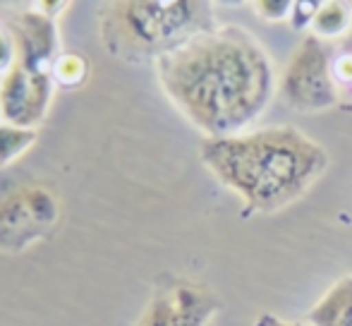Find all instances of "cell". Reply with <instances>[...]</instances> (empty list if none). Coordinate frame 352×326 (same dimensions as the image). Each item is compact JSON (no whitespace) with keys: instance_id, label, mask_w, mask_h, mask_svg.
<instances>
[{"instance_id":"obj_1","label":"cell","mask_w":352,"mask_h":326,"mask_svg":"<svg viewBox=\"0 0 352 326\" xmlns=\"http://www.w3.org/2000/svg\"><path fill=\"white\" fill-rule=\"evenodd\" d=\"M153 63L166 96L204 137L247 132L278 87L266 48L235 24L206 29Z\"/></svg>"},{"instance_id":"obj_2","label":"cell","mask_w":352,"mask_h":326,"mask_svg":"<svg viewBox=\"0 0 352 326\" xmlns=\"http://www.w3.org/2000/svg\"><path fill=\"white\" fill-rule=\"evenodd\" d=\"M199 159L242 202L245 216L278 214L321 180L331 166L324 146L290 125L204 137Z\"/></svg>"},{"instance_id":"obj_3","label":"cell","mask_w":352,"mask_h":326,"mask_svg":"<svg viewBox=\"0 0 352 326\" xmlns=\"http://www.w3.org/2000/svg\"><path fill=\"white\" fill-rule=\"evenodd\" d=\"M211 0H108L101 34L122 61H158L187 39L211 29Z\"/></svg>"},{"instance_id":"obj_4","label":"cell","mask_w":352,"mask_h":326,"mask_svg":"<svg viewBox=\"0 0 352 326\" xmlns=\"http://www.w3.org/2000/svg\"><path fill=\"white\" fill-rule=\"evenodd\" d=\"M278 94L300 113H321L338 103L333 61L319 36L309 34L300 41L278 80Z\"/></svg>"},{"instance_id":"obj_5","label":"cell","mask_w":352,"mask_h":326,"mask_svg":"<svg viewBox=\"0 0 352 326\" xmlns=\"http://www.w3.org/2000/svg\"><path fill=\"white\" fill-rule=\"evenodd\" d=\"M223 303L211 288L180 276H163L135 326H211Z\"/></svg>"},{"instance_id":"obj_6","label":"cell","mask_w":352,"mask_h":326,"mask_svg":"<svg viewBox=\"0 0 352 326\" xmlns=\"http://www.w3.org/2000/svg\"><path fill=\"white\" fill-rule=\"evenodd\" d=\"M58 221V202L43 187H22L0 202V247L24 250Z\"/></svg>"},{"instance_id":"obj_7","label":"cell","mask_w":352,"mask_h":326,"mask_svg":"<svg viewBox=\"0 0 352 326\" xmlns=\"http://www.w3.org/2000/svg\"><path fill=\"white\" fill-rule=\"evenodd\" d=\"M53 89V72H32L14 65L0 82V120L36 130L51 108Z\"/></svg>"},{"instance_id":"obj_8","label":"cell","mask_w":352,"mask_h":326,"mask_svg":"<svg viewBox=\"0 0 352 326\" xmlns=\"http://www.w3.org/2000/svg\"><path fill=\"white\" fill-rule=\"evenodd\" d=\"M17 43V65L32 72H51L58 53L56 19L46 17L38 10H27L17 14L10 27Z\"/></svg>"},{"instance_id":"obj_9","label":"cell","mask_w":352,"mask_h":326,"mask_svg":"<svg viewBox=\"0 0 352 326\" xmlns=\"http://www.w3.org/2000/svg\"><path fill=\"white\" fill-rule=\"evenodd\" d=\"M309 326H352V274L338 279L307 312Z\"/></svg>"},{"instance_id":"obj_10","label":"cell","mask_w":352,"mask_h":326,"mask_svg":"<svg viewBox=\"0 0 352 326\" xmlns=\"http://www.w3.org/2000/svg\"><path fill=\"white\" fill-rule=\"evenodd\" d=\"M352 27V10L343 0H331L311 22V34L319 39H340Z\"/></svg>"},{"instance_id":"obj_11","label":"cell","mask_w":352,"mask_h":326,"mask_svg":"<svg viewBox=\"0 0 352 326\" xmlns=\"http://www.w3.org/2000/svg\"><path fill=\"white\" fill-rule=\"evenodd\" d=\"M38 132L34 127H17L10 122H0V168L17 161L24 151L36 144Z\"/></svg>"},{"instance_id":"obj_12","label":"cell","mask_w":352,"mask_h":326,"mask_svg":"<svg viewBox=\"0 0 352 326\" xmlns=\"http://www.w3.org/2000/svg\"><path fill=\"white\" fill-rule=\"evenodd\" d=\"M53 80L63 87H79L89 75V63L79 53H60L53 63Z\"/></svg>"},{"instance_id":"obj_13","label":"cell","mask_w":352,"mask_h":326,"mask_svg":"<svg viewBox=\"0 0 352 326\" xmlns=\"http://www.w3.org/2000/svg\"><path fill=\"white\" fill-rule=\"evenodd\" d=\"M326 3H331V0H295V5H292V14H290V27L295 29V32H305V29L311 27V22H314V17L319 14V10L324 8Z\"/></svg>"},{"instance_id":"obj_14","label":"cell","mask_w":352,"mask_h":326,"mask_svg":"<svg viewBox=\"0 0 352 326\" xmlns=\"http://www.w3.org/2000/svg\"><path fill=\"white\" fill-rule=\"evenodd\" d=\"M295 0H252V8L266 22H285L292 14Z\"/></svg>"},{"instance_id":"obj_15","label":"cell","mask_w":352,"mask_h":326,"mask_svg":"<svg viewBox=\"0 0 352 326\" xmlns=\"http://www.w3.org/2000/svg\"><path fill=\"white\" fill-rule=\"evenodd\" d=\"M17 65V43L10 29L0 27V77L8 75Z\"/></svg>"},{"instance_id":"obj_16","label":"cell","mask_w":352,"mask_h":326,"mask_svg":"<svg viewBox=\"0 0 352 326\" xmlns=\"http://www.w3.org/2000/svg\"><path fill=\"white\" fill-rule=\"evenodd\" d=\"M333 77H336V82L352 84V53H345V56L336 58L333 61Z\"/></svg>"},{"instance_id":"obj_17","label":"cell","mask_w":352,"mask_h":326,"mask_svg":"<svg viewBox=\"0 0 352 326\" xmlns=\"http://www.w3.org/2000/svg\"><path fill=\"white\" fill-rule=\"evenodd\" d=\"M65 5H67V0H36V8H34V10H38V12L46 14V17L56 19Z\"/></svg>"},{"instance_id":"obj_18","label":"cell","mask_w":352,"mask_h":326,"mask_svg":"<svg viewBox=\"0 0 352 326\" xmlns=\"http://www.w3.org/2000/svg\"><path fill=\"white\" fill-rule=\"evenodd\" d=\"M254 326H309V324H302V322H285V319L276 317L271 312H261L259 317L254 319Z\"/></svg>"},{"instance_id":"obj_19","label":"cell","mask_w":352,"mask_h":326,"mask_svg":"<svg viewBox=\"0 0 352 326\" xmlns=\"http://www.w3.org/2000/svg\"><path fill=\"white\" fill-rule=\"evenodd\" d=\"M213 5H223V8H237V5H242L245 0H211Z\"/></svg>"},{"instance_id":"obj_20","label":"cell","mask_w":352,"mask_h":326,"mask_svg":"<svg viewBox=\"0 0 352 326\" xmlns=\"http://www.w3.org/2000/svg\"><path fill=\"white\" fill-rule=\"evenodd\" d=\"M0 82H3V77H0Z\"/></svg>"},{"instance_id":"obj_21","label":"cell","mask_w":352,"mask_h":326,"mask_svg":"<svg viewBox=\"0 0 352 326\" xmlns=\"http://www.w3.org/2000/svg\"><path fill=\"white\" fill-rule=\"evenodd\" d=\"M350 87H352V84H350Z\"/></svg>"}]
</instances>
